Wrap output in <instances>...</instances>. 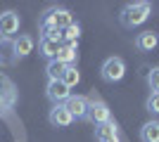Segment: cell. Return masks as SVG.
Instances as JSON below:
<instances>
[{"instance_id":"cell-1","label":"cell","mask_w":159,"mask_h":142,"mask_svg":"<svg viewBox=\"0 0 159 142\" xmlns=\"http://www.w3.org/2000/svg\"><path fill=\"white\" fill-rule=\"evenodd\" d=\"M150 14H152V2H147V0H133V2L121 7L119 24L124 28H138L150 19Z\"/></svg>"},{"instance_id":"cell-2","label":"cell","mask_w":159,"mask_h":142,"mask_svg":"<svg viewBox=\"0 0 159 142\" xmlns=\"http://www.w3.org/2000/svg\"><path fill=\"white\" fill-rule=\"evenodd\" d=\"M100 76L105 83H119L126 76V62L121 57H107L100 67Z\"/></svg>"},{"instance_id":"cell-3","label":"cell","mask_w":159,"mask_h":142,"mask_svg":"<svg viewBox=\"0 0 159 142\" xmlns=\"http://www.w3.org/2000/svg\"><path fill=\"white\" fill-rule=\"evenodd\" d=\"M19 26L21 19L14 10H5L0 12V41H10V38H17L19 36Z\"/></svg>"},{"instance_id":"cell-4","label":"cell","mask_w":159,"mask_h":142,"mask_svg":"<svg viewBox=\"0 0 159 142\" xmlns=\"http://www.w3.org/2000/svg\"><path fill=\"white\" fill-rule=\"evenodd\" d=\"M88 121L93 123L95 128H98V126H105V123H112V109L107 107L102 100H90Z\"/></svg>"},{"instance_id":"cell-5","label":"cell","mask_w":159,"mask_h":142,"mask_svg":"<svg viewBox=\"0 0 159 142\" xmlns=\"http://www.w3.org/2000/svg\"><path fill=\"white\" fill-rule=\"evenodd\" d=\"M64 107H66V111L71 114V118L86 121L88 118V109H90V100L83 97V95H71V97L64 102Z\"/></svg>"},{"instance_id":"cell-6","label":"cell","mask_w":159,"mask_h":142,"mask_svg":"<svg viewBox=\"0 0 159 142\" xmlns=\"http://www.w3.org/2000/svg\"><path fill=\"white\" fill-rule=\"evenodd\" d=\"M45 97L52 102V107H55V104H64V102L71 97V88H66L60 78H57V81H48V85H45Z\"/></svg>"},{"instance_id":"cell-7","label":"cell","mask_w":159,"mask_h":142,"mask_svg":"<svg viewBox=\"0 0 159 142\" xmlns=\"http://www.w3.org/2000/svg\"><path fill=\"white\" fill-rule=\"evenodd\" d=\"M48 121H50L52 128H69L74 123V118H71V114L66 111L64 104H55V107L50 109V114H48Z\"/></svg>"},{"instance_id":"cell-8","label":"cell","mask_w":159,"mask_h":142,"mask_svg":"<svg viewBox=\"0 0 159 142\" xmlns=\"http://www.w3.org/2000/svg\"><path fill=\"white\" fill-rule=\"evenodd\" d=\"M33 47H36V41H33L31 36H26V33H19L12 41V50H14V57H17V59L29 57V54L33 52Z\"/></svg>"},{"instance_id":"cell-9","label":"cell","mask_w":159,"mask_h":142,"mask_svg":"<svg viewBox=\"0 0 159 142\" xmlns=\"http://www.w3.org/2000/svg\"><path fill=\"white\" fill-rule=\"evenodd\" d=\"M133 43H135V50H138V52H152L154 47L159 45V36L152 33V31H140Z\"/></svg>"},{"instance_id":"cell-10","label":"cell","mask_w":159,"mask_h":142,"mask_svg":"<svg viewBox=\"0 0 159 142\" xmlns=\"http://www.w3.org/2000/svg\"><path fill=\"white\" fill-rule=\"evenodd\" d=\"M76 59H79V45H74V43H62L55 62H60L64 67H71V64H76Z\"/></svg>"},{"instance_id":"cell-11","label":"cell","mask_w":159,"mask_h":142,"mask_svg":"<svg viewBox=\"0 0 159 142\" xmlns=\"http://www.w3.org/2000/svg\"><path fill=\"white\" fill-rule=\"evenodd\" d=\"M60 47H62V43L55 41V38H40V41H38V52L43 54L48 62H52L55 57H57Z\"/></svg>"},{"instance_id":"cell-12","label":"cell","mask_w":159,"mask_h":142,"mask_svg":"<svg viewBox=\"0 0 159 142\" xmlns=\"http://www.w3.org/2000/svg\"><path fill=\"white\" fill-rule=\"evenodd\" d=\"M140 142H159V118L140 126Z\"/></svg>"},{"instance_id":"cell-13","label":"cell","mask_w":159,"mask_h":142,"mask_svg":"<svg viewBox=\"0 0 159 142\" xmlns=\"http://www.w3.org/2000/svg\"><path fill=\"white\" fill-rule=\"evenodd\" d=\"M95 142H119V133L114 123H105L95 128Z\"/></svg>"},{"instance_id":"cell-14","label":"cell","mask_w":159,"mask_h":142,"mask_svg":"<svg viewBox=\"0 0 159 142\" xmlns=\"http://www.w3.org/2000/svg\"><path fill=\"white\" fill-rule=\"evenodd\" d=\"M60 81L64 83L66 88L79 85V83H81V74H79V69H76V64H71V67H64V71H62V76H60Z\"/></svg>"},{"instance_id":"cell-15","label":"cell","mask_w":159,"mask_h":142,"mask_svg":"<svg viewBox=\"0 0 159 142\" xmlns=\"http://www.w3.org/2000/svg\"><path fill=\"white\" fill-rule=\"evenodd\" d=\"M79 38H81V24L79 21H74L71 26H66L62 31V43H74V45H79Z\"/></svg>"},{"instance_id":"cell-16","label":"cell","mask_w":159,"mask_h":142,"mask_svg":"<svg viewBox=\"0 0 159 142\" xmlns=\"http://www.w3.org/2000/svg\"><path fill=\"white\" fill-rule=\"evenodd\" d=\"M62 71H64V64H60V62H48V67H45V74H48V81H57L62 76Z\"/></svg>"},{"instance_id":"cell-17","label":"cell","mask_w":159,"mask_h":142,"mask_svg":"<svg viewBox=\"0 0 159 142\" xmlns=\"http://www.w3.org/2000/svg\"><path fill=\"white\" fill-rule=\"evenodd\" d=\"M145 109L152 116H159V93H150V97L145 102Z\"/></svg>"},{"instance_id":"cell-18","label":"cell","mask_w":159,"mask_h":142,"mask_svg":"<svg viewBox=\"0 0 159 142\" xmlns=\"http://www.w3.org/2000/svg\"><path fill=\"white\" fill-rule=\"evenodd\" d=\"M147 85L152 93H159V67H154L150 74H147Z\"/></svg>"}]
</instances>
